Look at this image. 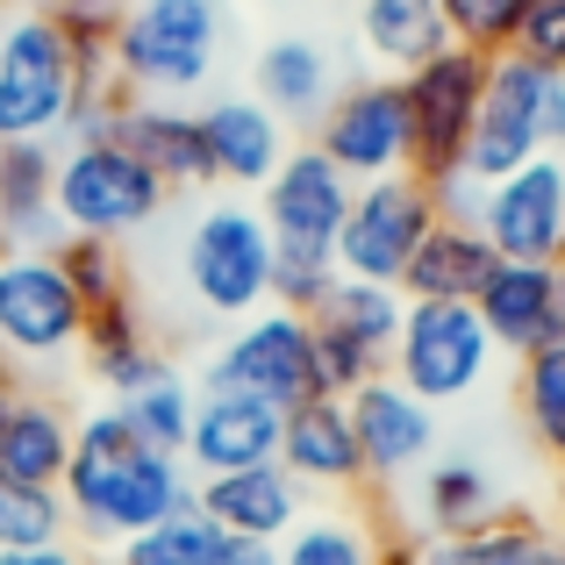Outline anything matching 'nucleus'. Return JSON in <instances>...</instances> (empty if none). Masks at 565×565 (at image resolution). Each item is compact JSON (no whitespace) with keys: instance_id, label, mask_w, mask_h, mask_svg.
<instances>
[{"instance_id":"f257e3e1","label":"nucleus","mask_w":565,"mask_h":565,"mask_svg":"<svg viewBox=\"0 0 565 565\" xmlns=\"http://www.w3.org/2000/svg\"><path fill=\"white\" fill-rule=\"evenodd\" d=\"M57 494H65L72 530L94 537V544H129L137 530L193 509L186 458L137 444L122 408H94V415L72 423V466L57 480Z\"/></svg>"},{"instance_id":"f03ea898","label":"nucleus","mask_w":565,"mask_h":565,"mask_svg":"<svg viewBox=\"0 0 565 565\" xmlns=\"http://www.w3.org/2000/svg\"><path fill=\"white\" fill-rule=\"evenodd\" d=\"M230 36L222 0H129L115 14V86L129 100H180L207 86Z\"/></svg>"},{"instance_id":"7ed1b4c3","label":"nucleus","mask_w":565,"mask_h":565,"mask_svg":"<svg viewBox=\"0 0 565 565\" xmlns=\"http://www.w3.org/2000/svg\"><path fill=\"white\" fill-rule=\"evenodd\" d=\"M544 151L565 158V72L501 51L494 72H487V100H480V122H472V143H466V180L494 186Z\"/></svg>"},{"instance_id":"20e7f679","label":"nucleus","mask_w":565,"mask_h":565,"mask_svg":"<svg viewBox=\"0 0 565 565\" xmlns=\"http://www.w3.org/2000/svg\"><path fill=\"white\" fill-rule=\"evenodd\" d=\"M79 108V72L57 14L14 8L0 29V143H57Z\"/></svg>"},{"instance_id":"39448f33","label":"nucleus","mask_w":565,"mask_h":565,"mask_svg":"<svg viewBox=\"0 0 565 565\" xmlns=\"http://www.w3.org/2000/svg\"><path fill=\"white\" fill-rule=\"evenodd\" d=\"M51 201H57L65 236H108V244H122V236L143 230V222H158L166 180H158L122 137H79V143L57 151Z\"/></svg>"},{"instance_id":"423d86ee","label":"nucleus","mask_w":565,"mask_h":565,"mask_svg":"<svg viewBox=\"0 0 565 565\" xmlns=\"http://www.w3.org/2000/svg\"><path fill=\"white\" fill-rule=\"evenodd\" d=\"M487 72L494 57L466 51V43H444L437 57H423L415 72H401V94H408V137H415V180L437 186L451 172H466V143L480 122L487 100Z\"/></svg>"},{"instance_id":"0eeeda50","label":"nucleus","mask_w":565,"mask_h":565,"mask_svg":"<svg viewBox=\"0 0 565 565\" xmlns=\"http://www.w3.org/2000/svg\"><path fill=\"white\" fill-rule=\"evenodd\" d=\"M180 273L201 316H258L273 301V230L258 222V207H207L186 230Z\"/></svg>"},{"instance_id":"6e6552de","label":"nucleus","mask_w":565,"mask_h":565,"mask_svg":"<svg viewBox=\"0 0 565 565\" xmlns=\"http://www.w3.org/2000/svg\"><path fill=\"white\" fill-rule=\"evenodd\" d=\"M437 230V193L415 172H386V180L351 186L344 230H337V273L373 279V287H401L415 244Z\"/></svg>"},{"instance_id":"1a4fd4ad","label":"nucleus","mask_w":565,"mask_h":565,"mask_svg":"<svg viewBox=\"0 0 565 565\" xmlns=\"http://www.w3.org/2000/svg\"><path fill=\"white\" fill-rule=\"evenodd\" d=\"M487 365H494V337L472 316V301H408L394 359H386V373L408 386V394H423L429 408L466 401L487 380Z\"/></svg>"},{"instance_id":"9d476101","label":"nucleus","mask_w":565,"mask_h":565,"mask_svg":"<svg viewBox=\"0 0 565 565\" xmlns=\"http://www.w3.org/2000/svg\"><path fill=\"white\" fill-rule=\"evenodd\" d=\"M86 337V308L51 250H0V359L57 365Z\"/></svg>"},{"instance_id":"9b49d317","label":"nucleus","mask_w":565,"mask_h":565,"mask_svg":"<svg viewBox=\"0 0 565 565\" xmlns=\"http://www.w3.org/2000/svg\"><path fill=\"white\" fill-rule=\"evenodd\" d=\"M316 151L344 172L351 186L386 180V172L415 166V137H408V94L394 72L380 79H351L330 94V108L316 115Z\"/></svg>"},{"instance_id":"f8f14e48","label":"nucleus","mask_w":565,"mask_h":565,"mask_svg":"<svg viewBox=\"0 0 565 565\" xmlns=\"http://www.w3.org/2000/svg\"><path fill=\"white\" fill-rule=\"evenodd\" d=\"M207 386L222 394H258L273 408H294V401L316 394V330L308 316L265 301L258 316H244L207 359Z\"/></svg>"},{"instance_id":"ddd939ff","label":"nucleus","mask_w":565,"mask_h":565,"mask_svg":"<svg viewBox=\"0 0 565 565\" xmlns=\"http://www.w3.org/2000/svg\"><path fill=\"white\" fill-rule=\"evenodd\" d=\"M472 230L494 244V258L552 265L565 250V158L544 151V158H530V166H515L509 180H494L480 193Z\"/></svg>"},{"instance_id":"4468645a","label":"nucleus","mask_w":565,"mask_h":565,"mask_svg":"<svg viewBox=\"0 0 565 565\" xmlns=\"http://www.w3.org/2000/svg\"><path fill=\"white\" fill-rule=\"evenodd\" d=\"M351 429H359V451H365V487H394L408 472L429 466L437 451V408L423 394H408L394 373L365 380L351 394Z\"/></svg>"},{"instance_id":"2eb2a0df","label":"nucleus","mask_w":565,"mask_h":565,"mask_svg":"<svg viewBox=\"0 0 565 565\" xmlns=\"http://www.w3.org/2000/svg\"><path fill=\"white\" fill-rule=\"evenodd\" d=\"M258 193H265L258 222L273 230V244L337 250V230H344V207H351V180L316 151V143H301V151L279 158V172Z\"/></svg>"},{"instance_id":"dca6fc26","label":"nucleus","mask_w":565,"mask_h":565,"mask_svg":"<svg viewBox=\"0 0 565 565\" xmlns=\"http://www.w3.org/2000/svg\"><path fill=\"white\" fill-rule=\"evenodd\" d=\"M279 423H287V408H273V401L207 386V394L193 401L186 466L201 472V480H215V472H244V466H273V458H279Z\"/></svg>"},{"instance_id":"f3484780","label":"nucleus","mask_w":565,"mask_h":565,"mask_svg":"<svg viewBox=\"0 0 565 565\" xmlns=\"http://www.w3.org/2000/svg\"><path fill=\"white\" fill-rule=\"evenodd\" d=\"M279 466L301 487H330V494H359L365 487V451L351 429V401L337 394H308L287 408L279 423Z\"/></svg>"},{"instance_id":"a211bd4d","label":"nucleus","mask_w":565,"mask_h":565,"mask_svg":"<svg viewBox=\"0 0 565 565\" xmlns=\"http://www.w3.org/2000/svg\"><path fill=\"white\" fill-rule=\"evenodd\" d=\"M193 509L222 530V537H250V544H287L301 523V480L287 466H244V472H215L193 487Z\"/></svg>"},{"instance_id":"6ab92c4d","label":"nucleus","mask_w":565,"mask_h":565,"mask_svg":"<svg viewBox=\"0 0 565 565\" xmlns=\"http://www.w3.org/2000/svg\"><path fill=\"white\" fill-rule=\"evenodd\" d=\"M472 316L487 322L494 351H537L558 337V279L552 265H530V258H494V273L480 279L472 294Z\"/></svg>"},{"instance_id":"aec40b11","label":"nucleus","mask_w":565,"mask_h":565,"mask_svg":"<svg viewBox=\"0 0 565 565\" xmlns=\"http://www.w3.org/2000/svg\"><path fill=\"white\" fill-rule=\"evenodd\" d=\"M201 143H207V172L230 186H265L279 172V158L294 151L287 122H279L265 100L230 94V100H207L201 108Z\"/></svg>"},{"instance_id":"412c9836","label":"nucleus","mask_w":565,"mask_h":565,"mask_svg":"<svg viewBox=\"0 0 565 565\" xmlns=\"http://www.w3.org/2000/svg\"><path fill=\"white\" fill-rule=\"evenodd\" d=\"M57 143H0V250H51L57 222Z\"/></svg>"},{"instance_id":"4be33fe9","label":"nucleus","mask_w":565,"mask_h":565,"mask_svg":"<svg viewBox=\"0 0 565 565\" xmlns=\"http://www.w3.org/2000/svg\"><path fill=\"white\" fill-rule=\"evenodd\" d=\"M115 137L166 180V193L215 180V172H207V143H201V115L180 108V100H129L122 122H115Z\"/></svg>"},{"instance_id":"5701e85b","label":"nucleus","mask_w":565,"mask_h":565,"mask_svg":"<svg viewBox=\"0 0 565 565\" xmlns=\"http://www.w3.org/2000/svg\"><path fill=\"white\" fill-rule=\"evenodd\" d=\"M337 94V65L316 36H273L250 65V100L279 115V122H316Z\"/></svg>"},{"instance_id":"b1692460","label":"nucleus","mask_w":565,"mask_h":565,"mask_svg":"<svg viewBox=\"0 0 565 565\" xmlns=\"http://www.w3.org/2000/svg\"><path fill=\"white\" fill-rule=\"evenodd\" d=\"M72 466V415L51 394H14L0 415V472L22 487H57Z\"/></svg>"},{"instance_id":"393cba45","label":"nucleus","mask_w":565,"mask_h":565,"mask_svg":"<svg viewBox=\"0 0 565 565\" xmlns=\"http://www.w3.org/2000/svg\"><path fill=\"white\" fill-rule=\"evenodd\" d=\"M487 273H494V244H487L472 222L437 215V230L415 244L408 273H401V294H408V301H472Z\"/></svg>"},{"instance_id":"a878e982","label":"nucleus","mask_w":565,"mask_h":565,"mask_svg":"<svg viewBox=\"0 0 565 565\" xmlns=\"http://www.w3.org/2000/svg\"><path fill=\"white\" fill-rule=\"evenodd\" d=\"M423 565H565V537H552L537 515L501 509L494 523L466 530V537H429Z\"/></svg>"},{"instance_id":"bb28decb","label":"nucleus","mask_w":565,"mask_h":565,"mask_svg":"<svg viewBox=\"0 0 565 565\" xmlns=\"http://www.w3.org/2000/svg\"><path fill=\"white\" fill-rule=\"evenodd\" d=\"M79 351H86V365H94V380L108 386L115 401H122L129 386H143L151 373H166V359H158V344H151V330H143L137 301L94 308V316H86V337H79Z\"/></svg>"},{"instance_id":"cd10ccee","label":"nucleus","mask_w":565,"mask_h":565,"mask_svg":"<svg viewBox=\"0 0 565 565\" xmlns=\"http://www.w3.org/2000/svg\"><path fill=\"white\" fill-rule=\"evenodd\" d=\"M359 43L401 79L451 43L444 36V0H359Z\"/></svg>"},{"instance_id":"c85d7f7f","label":"nucleus","mask_w":565,"mask_h":565,"mask_svg":"<svg viewBox=\"0 0 565 565\" xmlns=\"http://www.w3.org/2000/svg\"><path fill=\"white\" fill-rule=\"evenodd\" d=\"M401 316H408V294H401V287H373V279H344V273H337V287L316 301L308 322H322V330L365 344L386 365V359H394V337H401Z\"/></svg>"},{"instance_id":"c756f323","label":"nucleus","mask_w":565,"mask_h":565,"mask_svg":"<svg viewBox=\"0 0 565 565\" xmlns=\"http://www.w3.org/2000/svg\"><path fill=\"white\" fill-rule=\"evenodd\" d=\"M501 515V487L487 466H472V458H437V466L423 472V523L437 530V537H466V530L494 523Z\"/></svg>"},{"instance_id":"7c9ffc66","label":"nucleus","mask_w":565,"mask_h":565,"mask_svg":"<svg viewBox=\"0 0 565 565\" xmlns=\"http://www.w3.org/2000/svg\"><path fill=\"white\" fill-rule=\"evenodd\" d=\"M193 386L172 373H151L143 386H129L115 408H122V423L137 429V444H151V451H172V458H186V429H193Z\"/></svg>"},{"instance_id":"2f4dec72","label":"nucleus","mask_w":565,"mask_h":565,"mask_svg":"<svg viewBox=\"0 0 565 565\" xmlns=\"http://www.w3.org/2000/svg\"><path fill=\"white\" fill-rule=\"evenodd\" d=\"M515 408H523V429L537 451L565 458V337L523 351V373H515Z\"/></svg>"},{"instance_id":"473e14b6","label":"nucleus","mask_w":565,"mask_h":565,"mask_svg":"<svg viewBox=\"0 0 565 565\" xmlns=\"http://www.w3.org/2000/svg\"><path fill=\"white\" fill-rule=\"evenodd\" d=\"M51 258H57V273L72 279V294H79L86 316H94V308L129 301V265H122V244H108V236H57Z\"/></svg>"},{"instance_id":"72a5a7b5","label":"nucleus","mask_w":565,"mask_h":565,"mask_svg":"<svg viewBox=\"0 0 565 565\" xmlns=\"http://www.w3.org/2000/svg\"><path fill=\"white\" fill-rule=\"evenodd\" d=\"M72 530L65 494L57 487H22L0 472V552H29V544H57Z\"/></svg>"},{"instance_id":"f704fd0d","label":"nucleus","mask_w":565,"mask_h":565,"mask_svg":"<svg viewBox=\"0 0 565 565\" xmlns=\"http://www.w3.org/2000/svg\"><path fill=\"white\" fill-rule=\"evenodd\" d=\"M380 537L359 523H344V515H316V523H294V537L279 544V565H373Z\"/></svg>"},{"instance_id":"c9c22d12","label":"nucleus","mask_w":565,"mask_h":565,"mask_svg":"<svg viewBox=\"0 0 565 565\" xmlns=\"http://www.w3.org/2000/svg\"><path fill=\"white\" fill-rule=\"evenodd\" d=\"M337 287V250L316 244H273V308L316 316V301Z\"/></svg>"},{"instance_id":"e433bc0d","label":"nucleus","mask_w":565,"mask_h":565,"mask_svg":"<svg viewBox=\"0 0 565 565\" xmlns=\"http://www.w3.org/2000/svg\"><path fill=\"white\" fill-rule=\"evenodd\" d=\"M207 544H215V523H207L201 509H180V515H166V523L137 530V537L122 544V565H201Z\"/></svg>"},{"instance_id":"4c0bfd02","label":"nucleus","mask_w":565,"mask_h":565,"mask_svg":"<svg viewBox=\"0 0 565 565\" xmlns=\"http://www.w3.org/2000/svg\"><path fill=\"white\" fill-rule=\"evenodd\" d=\"M515 29H523V0H444V36L480 57L515 51Z\"/></svg>"},{"instance_id":"58836bf2","label":"nucleus","mask_w":565,"mask_h":565,"mask_svg":"<svg viewBox=\"0 0 565 565\" xmlns=\"http://www.w3.org/2000/svg\"><path fill=\"white\" fill-rule=\"evenodd\" d=\"M515 57L565 72V0H523V29H515Z\"/></svg>"},{"instance_id":"ea45409f","label":"nucleus","mask_w":565,"mask_h":565,"mask_svg":"<svg viewBox=\"0 0 565 565\" xmlns=\"http://www.w3.org/2000/svg\"><path fill=\"white\" fill-rule=\"evenodd\" d=\"M201 565H279V544H250V537H222L215 530V544H207Z\"/></svg>"},{"instance_id":"a19ab883","label":"nucleus","mask_w":565,"mask_h":565,"mask_svg":"<svg viewBox=\"0 0 565 565\" xmlns=\"http://www.w3.org/2000/svg\"><path fill=\"white\" fill-rule=\"evenodd\" d=\"M0 565H94V558L72 537H57V544H29V552H0Z\"/></svg>"},{"instance_id":"79ce46f5","label":"nucleus","mask_w":565,"mask_h":565,"mask_svg":"<svg viewBox=\"0 0 565 565\" xmlns=\"http://www.w3.org/2000/svg\"><path fill=\"white\" fill-rule=\"evenodd\" d=\"M14 394H22V386H14V365L0 359V415H8V401H14Z\"/></svg>"},{"instance_id":"37998d69","label":"nucleus","mask_w":565,"mask_h":565,"mask_svg":"<svg viewBox=\"0 0 565 565\" xmlns=\"http://www.w3.org/2000/svg\"><path fill=\"white\" fill-rule=\"evenodd\" d=\"M552 279H558V337H565V250L552 258Z\"/></svg>"},{"instance_id":"c03bdc74","label":"nucleus","mask_w":565,"mask_h":565,"mask_svg":"<svg viewBox=\"0 0 565 565\" xmlns=\"http://www.w3.org/2000/svg\"><path fill=\"white\" fill-rule=\"evenodd\" d=\"M8 14H14V0H0V29H8Z\"/></svg>"},{"instance_id":"a18cd8bd","label":"nucleus","mask_w":565,"mask_h":565,"mask_svg":"<svg viewBox=\"0 0 565 565\" xmlns=\"http://www.w3.org/2000/svg\"><path fill=\"white\" fill-rule=\"evenodd\" d=\"M558 501H565V458H558Z\"/></svg>"},{"instance_id":"49530a36","label":"nucleus","mask_w":565,"mask_h":565,"mask_svg":"<svg viewBox=\"0 0 565 565\" xmlns=\"http://www.w3.org/2000/svg\"><path fill=\"white\" fill-rule=\"evenodd\" d=\"M94 565H122V558H94Z\"/></svg>"}]
</instances>
